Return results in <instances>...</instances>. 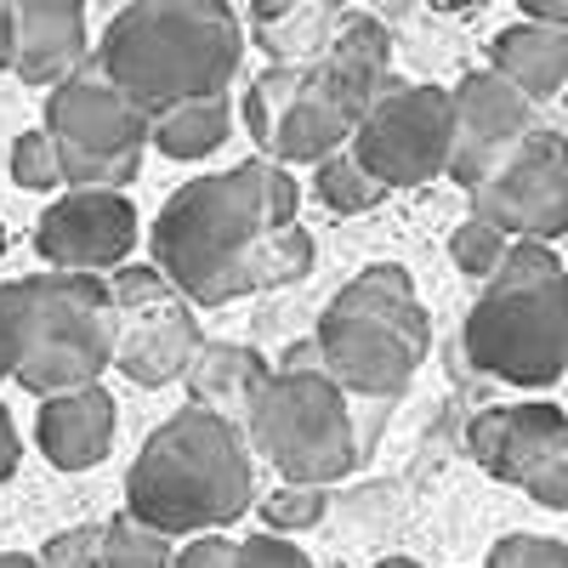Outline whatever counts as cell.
<instances>
[{
    "label": "cell",
    "mask_w": 568,
    "mask_h": 568,
    "mask_svg": "<svg viewBox=\"0 0 568 568\" xmlns=\"http://www.w3.org/2000/svg\"><path fill=\"white\" fill-rule=\"evenodd\" d=\"M302 187L278 160H245L182 182L154 222V262L187 302H240L313 273Z\"/></svg>",
    "instance_id": "obj_1"
},
{
    "label": "cell",
    "mask_w": 568,
    "mask_h": 568,
    "mask_svg": "<svg viewBox=\"0 0 568 568\" xmlns=\"http://www.w3.org/2000/svg\"><path fill=\"white\" fill-rule=\"evenodd\" d=\"M240 58L245 29L227 0H131L98 45V69L154 120L176 103L222 98Z\"/></svg>",
    "instance_id": "obj_2"
},
{
    "label": "cell",
    "mask_w": 568,
    "mask_h": 568,
    "mask_svg": "<svg viewBox=\"0 0 568 568\" xmlns=\"http://www.w3.org/2000/svg\"><path fill=\"white\" fill-rule=\"evenodd\" d=\"M256 471L245 433L211 404H187L154 426L125 471V506L142 524L176 535H216L251 511Z\"/></svg>",
    "instance_id": "obj_3"
},
{
    "label": "cell",
    "mask_w": 568,
    "mask_h": 568,
    "mask_svg": "<svg viewBox=\"0 0 568 568\" xmlns=\"http://www.w3.org/2000/svg\"><path fill=\"white\" fill-rule=\"evenodd\" d=\"M466 358L506 387H551L568 369V273L540 240H511L478 307L466 313Z\"/></svg>",
    "instance_id": "obj_4"
},
{
    "label": "cell",
    "mask_w": 568,
    "mask_h": 568,
    "mask_svg": "<svg viewBox=\"0 0 568 568\" xmlns=\"http://www.w3.org/2000/svg\"><path fill=\"white\" fill-rule=\"evenodd\" d=\"M318 358L336 382L358 398H398L433 342L415 284L398 262H375L358 278H347L336 302L318 313Z\"/></svg>",
    "instance_id": "obj_5"
},
{
    "label": "cell",
    "mask_w": 568,
    "mask_h": 568,
    "mask_svg": "<svg viewBox=\"0 0 568 568\" xmlns=\"http://www.w3.org/2000/svg\"><path fill=\"white\" fill-rule=\"evenodd\" d=\"M120 353V307L103 273H29L23 278V393L58 398L98 387Z\"/></svg>",
    "instance_id": "obj_6"
},
{
    "label": "cell",
    "mask_w": 568,
    "mask_h": 568,
    "mask_svg": "<svg viewBox=\"0 0 568 568\" xmlns=\"http://www.w3.org/2000/svg\"><path fill=\"white\" fill-rule=\"evenodd\" d=\"M251 449L278 466L284 484H336L358 466V426L347 387L329 369L278 364L245 404Z\"/></svg>",
    "instance_id": "obj_7"
},
{
    "label": "cell",
    "mask_w": 568,
    "mask_h": 568,
    "mask_svg": "<svg viewBox=\"0 0 568 568\" xmlns=\"http://www.w3.org/2000/svg\"><path fill=\"white\" fill-rule=\"evenodd\" d=\"M353 160L393 194L449 176L455 160V91L444 85H387L353 131Z\"/></svg>",
    "instance_id": "obj_8"
},
{
    "label": "cell",
    "mask_w": 568,
    "mask_h": 568,
    "mask_svg": "<svg viewBox=\"0 0 568 568\" xmlns=\"http://www.w3.org/2000/svg\"><path fill=\"white\" fill-rule=\"evenodd\" d=\"M466 455L535 506H568V415L557 404H495L471 415Z\"/></svg>",
    "instance_id": "obj_9"
},
{
    "label": "cell",
    "mask_w": 568,
    "mask_h": 568,
    "mask_svg": "<svg viewBox=\"0 0 568 568\" xmlns=\"http://www.w3.org/2000/svg\"><path fill=\"white\" fill-rule=\"evenodd\" d=\"M471 216L495 222L511 240H562L568 233V136L524 131L471 187Z\"/></svg>",
    "instance_id": "obj_10"
},
{
    "label": "cell",
    "mask_w": 568,
    "mask_h": 568,
    "mask_svg": "<svg viewBox=\"0 0 568 568\" xmlns=\"http://www.w3.org/2000/svg\"><path fill=\"white\" fill-rule=\"evenodd\" d=\"M136 245V205L125 187H69L40 211L34 251L58 273H114Z\"/></svg>",
    "instance_id": "obj_11"
},
{
    "label": "cell",
    "mask_w": 568,
    "mask_h": 568,
    "mask_svg": "<svg viewBox=\"0 0 568 568\" xmlns=\"http://www.w3.org/2000/svg\"><path fill=\"white\" fill-rule=\"evenodd\" d=\"M45 131L80 154H142V142H154V114L136 109L103 69H80L52 85Z\"/></svg>",
    "instance_id": "obj_12"
},
{
    "label": "cell",
    "mask_w": 568,
    "mask_h": 568,
    "mask_svg": "<svg viewBox=\"0 0 568 568\" xmlns=\"http://www.w3.org/2000/svg\"><path fill=\"white\" fill-rule=\"evenodd\" d=\"M524 131H535V98L529 91H517L500 69L466 74L455 85V160H449V176L471 194Z\"/></svg>",
    "instance_id": "obj_13"
},
{
    "label": "cell",
    "mask_w": 568,
    "mask_h": 568,
    "mask_svg": "<svg viewBox=\"0 0 568 568\" xmlns=\"http://www.w3.org/2000/svg\"><path fill=\"white\" fill-rule=\"evenodd\" d=\"M205 347L200 324H194V302L182 291L165 296V302H149V307H131L120 313V375H131L136 387H165V382H182L194 369V353Z\"/></svg>",
    "instance_id": "obj_14"
},
{
    "label": "cell",
    "mask_w": 568,
    "mask_h": 568,
    "mask_svg": "<svg viewBox=\"0 0 568 568\" xmlns=\"http://www.w3.org/2000/svg\"><path fill=\"white\" fill-rule=\"evenodd\" d=\"M114 393L98 387H80V393H58V398H40V420H34V444L40 455L52 460L58 471H85L109 460L114 449Z\"/></svg>",
    "instance_id": "obj_15"
},
{
    "label": "cell",
    "mask_w": 568,
    "mask_h": 568,
    "mask_svg": "<svg viewBox=\"0 0 568 568\" xmlns=\"http://www.w3.org/2000/svg\"><path fill=\"white\" fill-rule=\"evenodd\" d=\"M85 63V0H18L23 85H63Z\"/></svg>",
    "instance_id": "obj_16"
},
{
    "label": "cell",
    "mask_w": 568,
    "mask_h": 568,
    "mask_svg": "<svg viewBox=\"0 0 568 568\" xmlns=\"http://www.w3.org/2000/svg\"><path fill=\"white\" fill-rule=\"evenodd\" d=\"M358 131V114L318 80V69L307 63V85L291 98V109L278 114V131H273V160L278 165H318L329 154H342Z\"/></svg>",
    "instance_id": "obj_17"
},
{
    "label": "cell",
    "mask_w": 568,
    "mask_h": 568,
    "mask_svg": "<svg viewBox=\"0 0 568 568\" xmlns=\"http://www.w3.org/2000/svg\"><path fill=\"white\" fill-rule=\"evenodd\" d=\"M313 69H318V80L364 120L369 103L393 85V80H387V74H393V40H387V29L375 23V18H347L342 34L329 40V52H324Z\"/></svg>",
    "instance_id": "obj_18"
},
{
    "label": "cell",
    "mask_w": 568,
    "mask_h": 568,
    "mask_svg": "<svg viewBox=\"0 0 568 568\" xmlns=\"http://www.w3.org/2000/svg\"><path fill=\"white\" fill-rule=\"evenodd\" d=\"M489 69H500L517 91H529V98H557V91L568 85V29L557 23H511L495 34L489 45Z\"/></svg>",
    "instance_id": "obj_19"
},
{
    "label": "cell",
    "mask_w": 568,
    "mask_h": 568,
    "mask_svg": "<svg viewBox=\"0 0 568 568\" xmlns=\"http://www.w3.org/2000/svg\"><path fill=\"white\" fill-rule=\"evenodd\" d=\"M267 375H273V369L262 364L256 347H240V342H205V347L194 353V369H187L182 382H187V393H194V404L222 409V404H251Z\"/></svg>",
    "instance_id": "obj_20"
},
{
    "label": "cell",
    "mask_w": 568,
    "mask_h": 568,
    "mask_svg": "<svg viewBox=\"0 0 568 568\" xmlns=\"http://www.w3.org/2000/svg\"><path fill=\"white\" fill-rule=\"evenodd\" d=\"M227 131H233L227 98H194V103H176L154 120V149L171 160H205L227 142Z\"/></svg>",
    "instance_id": "obj_21"
},
{
    "label": "cell",
    "mask_w": 568,
    "mask_h": 568,
    "mask_svg": "<svg viewBox=\"0 0 568 568\" xmlns=\"http://www.w3.org/2000/svg\"><path fill=\"white\" fill-rule=\"evenodd\" d=\"M302 85H307V63H273L267 74H256V80H251L240 114H245V125H251V136H256V149H273L278 114L291 109V98H296Z\"/></svg>",
    "instance_id": "obj_22"
},
{
    "label": "cell",
    "mask_w": 568,
    "mask_h": 568,
    "mask_svg": "<svg viewBox=\"0 0 568 568\" xmlns=\"http://www.w3.org/2000/svg\"><path fill=\"white\" fill-rule=\"evenodd\" d=\"M176 551H171V535L142 524V517H114L103 524V568H171Z\"/></svg>",
    "instance_id": "obj_23"
},
{
    "label": "cell",
    "mask_w": 568,
    "mask_h": 568,
    "mask_svg": "<svg viewBox=\"0 0 568 568\" xmlns=\"http://www.w3.org/2000/svg\"><path fill=\"white\" fill-rule=\"evenodd\" d=\"M313 187H318V200H324L329 211H342V216H358V211H369L375 200H387V187L353 160V149L318 160V182H313Z\"/></svg>",
    "instance_id": "obj_24"
},
{
    "label": "cell",
    "mask_w": 568,
    "mask_h": 568,
    "mask_svg": "<svg viewBox=\"0 0 568 568\" xmlns=\"http://www.w3.org/2000/svg\"><path fill=\"white\" fill-rule=\"evenodd\" d=\"M256 511H262V529L267 535H302V529H318L324 524L329 500H324V484H278L273 495L256 500Z\"/></svg>",
    "instance_id": "obj_25"
},
{
    "label": "cell",
    "mask_w": 568,
    "mask_h": 568,
    "mask_svg": "<svg viewBox=\"0 0 568 568\" xmlns=\"http://www.w3.org/2000/svg\"><path fill=\"white\" fill-rule=\"evenodd\" d=\"M12 182L29 187V194H52V187H69L63 182V149H58V136L52 131H23L12 142Z\"/></svg>",
    "instance_id": "obj_26"
},
{
    "label": "cell",
    "mask_w": 568,
    "mask_h": 568,
    "mask_svg": "<svg viewBox=\"0 0 568 568\" xmlns=\"http://www.w3.org/2000/svg\"><path fill=\"white\" fill-rule=\"evenodd\" d=\"M506 251H511V233H500V227L484 222V216H466V222L449 233V256H455V267H460L466 278H495V267L506 262Z\"/></svg>",
    "instance_id": "obj_27"
},
{
    "label": "cell",
    "mask_w": 568,
    "mask_h": 568,
    "mask_svg": "<svg viewBox=\"0 0 568 568\" xmlns=\"http://www.w3.org/2000/svg\"><path fill=\"white\" fill-rule=\"evenodd\" d=\"M45 568H103V524H74L40 546Z\"/></svg>",
    "instance_id": "obj_28"
},
{
    "label": "cell",
    "mask_w": 568,
    "mask_h": 568,
    "mask_svg": "<svg viewBox=\"0 0 568 568\" xmlns=\"http://www.w3.org/2000/svg\"><path fill=\"white\" fill-rule=\"evenodd\" d=\"M484 568H568V546H557L546 535H506V540H495Z\"/></svg>",
    "instance_id": "obj_29"
},
{
    "label": "cell",
    "mask_w": 568,
    "mask_h": 568,
    "mask_svg": "<svg viewBox=\"0 0 568 568\" xmlns=\"http://www.w3.org/2000/svg\"><path fill=\"white\" fill-rule=\"evenodd\" d=\"M23 364V278L0 284V382H18Z\"/></svg>",
    "instance_id": "obj_30"
},
{
    "label": "cell",
    "mask_w": 568,
    "mask_h": 568,
    "mask_svg": "<svg viewBox=\"0 0 568 568\" xmlns=\"http://www.w3.org/2000/svg\"><path fill=\"white\" fill-rule=\"evenodd\" d=\"M240 568H313L291 535H251L240 540Z\"/></svg>",
    "instance_id": "obj_31"
},
{
    "label": "cell",
    "mask_w": 568,
    "mask_h": 568,
    "mask_svg": "<svg viewBox=\"0 0 568 568\" xmlns=\"http://www.w3.org/2000/svg\"><path fill=\"white\" fill-rule=\"evenodd\" d=\"M171 568H240V540L227 535H187Z\"/></svg>",
    "instance_id": "obj_32"
},
{
    "label": "cell",
    "mask_w": 568,
    "mask_h": 568,
    "mask_svg": "<svg viewBox=\"0 0 568 568\" xmlns=\"http://www.w3.org/2000/svg\"><path fill=\"white\" fill-rule=\"evenodd\" d=\"M18 460H23V438H18V426H12L7 404H0V478H12Z\"/></svg>",
    "instance_id": "obj_33"
},
{
    "label": "cell",
    "mask_w": 568,
    "mask_h": 568,
    "mask_svg": "<svg viewBox=\"0 0 568 568\" xmlns=\"http://www.w3.org/2000/svg\"><path fill=\"white\" fill-rule=\"evenodd\" d=\"M0 69H18V0H0Z\"/></svg>",
    "instance_id": "obj_34"
},
{
    "label": "cell",
    "mask_w": 568,
    "mask_h": 568,
    "mask_svg": "<svg viewBox=\"0 0 568 568\" xmlns=\"http://www.w3.org/2000/svg\"><path fill=\"white\" fill-rule=\"evenodd\" d=\"M517 7H524V18H535V23L568 29V0H517Z\"/></svg>",
    "instance_id": "obj_35"
},
{
    "label": "cell",
    "mask_w": 568,
    "mask_h": 568,
    "mask_svg": "<svg viewBox=\"0 0 568 568\" xmlns=\"http://www.w3.org/2000/svg\"><path fill=\"white\" fill-rule=\"evenodd\" d=\"M0 568H45L40 557H23V551H7V557H0Z\"/></svg>",
    "instance_id": "obj_36"
},
{
    "label": "cell",
    "mask_w": 568,
    "mask_h": 568,
    "mask_svg": "<svg viewBox=\"0 0 568 568\" xmlns=\"http://www.w3.org/2000/svg\"><path fill=\"white\" fill-rule=\"evenodd\" d=\"M375 568H420L415 557H387V562H375Z\"/></svg>",
    "instance_id": "obj_37"
},
{
    "label": "cell",
    "mask_w": 568,
    "mask_h": 568,
    "mask_svg": "<svg viewBox=\"0 0 568 568\" xmlns=\"http://www.w3.org/2000/svg\"><path fill=\"white\" fill-rule=\"evenodd\" d=\"M438 7H455L460 12V7H484V0H438Z\"/></svg>",
    "instance_id": "obj_38"
},
{
    "label": "cell",
    "mask_w": 568,
    "mask_h": 568,
    "mask_svg": "<svg viewBox=\"0 0 568 568\" xmlns=\"http://www.w3.org/2000/svg\"><path fill=\"white\" fill-rule=\"evenodd\" d=\"M0 245H7V227H0Z\"/></svg>",
    "instance_id": "obj_39"
}]
</instances>
